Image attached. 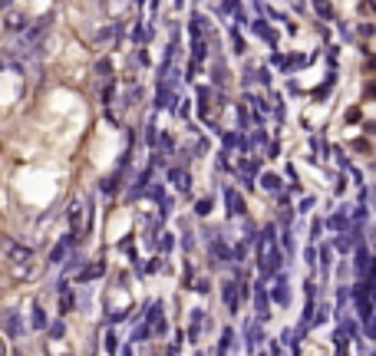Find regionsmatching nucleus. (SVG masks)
I'll list each match as a JSON object with an SVG mask.
<instances>
[{
    "instance_id": "nucleus-1",
    "label": "nucleus",
    "mask_w": 376,
    "mask_h": 356,
    "mask_svg": "<svg viewBox=\"0 0 376 356\" xmlns=\"http://www.w3.org/2000/svg\"><path fill=\"white\" fill-rule=\"evenodd\" d=\"M228 215H244V201L235 195V188H228Z\"/></svg>"
},
{
    "instance_id": "nucleus-2",
    "label": "nucleus",
    "mask_w": 376,
    "mask_h": 356,
    "mask_svg": "<svg viewBox=\"0 0 376 356\" xmlns=\"http://www.w3.org/2000/svg\"><path fill=\"white\" fill-rule=\"evenodd\" d=\"M63 333H66V330H63V324H53V326H50V337H63Z\"/></svg>"
}]
</instances>
